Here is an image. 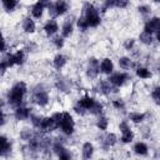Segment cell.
Masks as SVG:
<instances>
[{"mask_svg":"<svg viewBox=\"0 0 160 160\" xmlns=\"http://www.w3.org/2000/svg\"><path fill=\"white\" fill-rule=\"evenodd\" d=\"M101 24L99 9L90 1H85L81 8V15L76 20V26L80 31H86L90 28H98Z\"/></svg>","mask_w":160,"mask_h":160,"instance_id":"1","label":"cell"},{"mask_svg":"<svg viewBox=\"0 0 160 160\" xmlns=\"http://www.w3.org/2000/svg\"><path fill=\"white\" fill-rule=\"evenodd\" d=\"M28 94V85L25 81L19 80L15 84L11 85V88L9 89L8 94H6V101L10 106L16 108L19 105H21L24 102V99Z\"/></svg>","mask_w":160,"mask_h":160,"instance_id":"2","label":"cell"},{"mask_svg":"<svg viewBox=\"0 0 160 160\" xmlns=\"http://www.w3.org/2000/svg\"><path fill=\"white\" fill-rule=\"evenodd\" d=\"M52 116L58 121L59 130L64 135L70 136V135L74 134V131H75V120H74L72 115L69 111H56V112L52 114Z\"/></svg>","mask_w":160,"mask_h":160,"instance_id":"3","label":"cell"},{"mask_svg":"<svg viewBox=\"0 0 160 160\" xmlns=\"http://www.w3.org/2000/svg\"><path fill=\"white\" fill-rule=\"evenodd\" d=\"M31 99H32V102L35 105H38L39 108H45L50 102V94L48 92V90L42 85H38L32 90Z\"/></svg>","mask_w":160,"mask_h":160,"instance_id":"4","label":"cell"},{"mask_svg":"<svg viewBox=\"0 0 160 160\" xmlns=\"http://www.w3.org/2000/svg\"><path fill=\"white\" fill-rule=\"evenodd\" d=\"M46 9L49 10V14L52 18H59L65 15L69 11L70 5L66 0H55V1H51Z\"/></svg>","mask_w":160,"mask_h":160,"instance_id":"5","label":"cell"},{"mask_svg":"<svg viewBox=\"0 0 160 160\" xmlns=\"http://www.w3.org/2000/svg\"><path fill=\"white\" fill-rule=\"evenodd\" d=\"M119 130H120V141L122 144H130L132 142L135 134L130 126V124L126 120H122L119 122Z\"/></svg>","mask_w":160,"mask_h":160,"instance_id":"6","label":"cell"},{"mask_svg":"<svg viewBox=\"0 0 160 160\" xmlns=\"http://www.w3.org/2000/svg\"><path fill=\"white\" fill-rule=\"evenodd\" d=\"M85 72H86V76L90 80L96 79L99 76V74H100V61L96 58H94V56L89 58L88 59V65H86Z\"/></svg>","mask_w":160,"mask_h":160,"instance_id":"7","label":"cell"},{"mask_svg":"<svg viewBox=\"0 0 160 160\" xmlns=\"http://www.w3.org/2000/svg\"><path fill=\"white\" fill-rule=\"evenodd\" d=\"M129 78H130V76H129L126 72H124V71H116V72L110 74L109 78H108V80H109L115 88H121V86H124V85L126 84V81L129 80Z\"/></svg>","mask_w":160,"mask_h":160,"instance_id":"8","label":"cell"},{"mask_svg":"<svg viewBox=\"0 0 160 160\" xmlns=\"http://www.w3.org/2000/svg\"><path fill=\"white\" fill-rule=\"evenodd\" d=\"M31 116V109L26 105H19L16 108H14V119L16 121H25L28 119H30Z\"/></svg>","mask_w":160,"mask_h":160,"instance_id":"9","label":"cell"},{"mask_svg":"<svg viewBox=\"0 0 160 160\" xmlns=\"http://www.w3.org/2000/svg\"><path fill=\"white\" fill-rule=\"evenodd\" d=\"M52 151H54V154H55L59 159H61V160H68V159H71V158H72L71 151H70L68 148H65L64 144H61V142H59V141H56V142L52 145Z\"/></svg>","mask_w":160,"mask_h":160,"instance_id":"10","label":"cell"},{"mask_svg":"<svg viewBox=\"0 0 160 160\" xmlns=\"http://www.w3.org/2000/svg\"><path fill=\"white\" fill-rule=\"evenodd\" d=\"M116 89H118V88H115L108 79H106V80H99V82H98V85H96L98 92L101 94V95H104V96L111 95Z\"/></svg>","mask_w":160,"mask_h":160,"instance_id":"11","label":"cell"},{"mask_svg":"<svg viewBox=\"0 0 160 160\" xmlns=\"http://www.w3.org/2000/svg\"><path fill=\"white\" fill-rule=\"evenodd\" d=\"M118 142V136L115 132H106L102 138H101V148L102 150H109L110 148H112L115 144Z\"/></svg>","mask_w":160,"mask_h":160,"instance_id":"12","label":"cell"},{"mask_svg":"<svg viewBox=\"0 0 160 160\" xmlns=\"http://www.w3.org/2000/svg\"><path fill=\"white\" fill-rule=\"evenodd\" d=\"M144 30L151 34H155L156 31L160 30V18L159 16H152L148 19L144 24Z\"/></svg>","mask_w":160,"mask_h":160,"instance_id":"13","label":"cell"},{"mask_svg":"<svg viewBox=\"0 0 160 160\" xmlns=\"http://www.w3.org/2000/svg\"><path fill=\"white\" fill-rule=\"evenodd\" d=\"M21 29H22V31L25 34H29V35L34 34L36 31V22H35V20L32 18H30V16L24 18L22 21H21Z\"/></svg>","mask_w":160,"mask_h":160,"instance_id":"14","label":"cell"},{"mask_svg":"<svg viewBox=\"0 0 160 160\" xmlns=\"http://www.w3.org/2000/svg\"><path fill=\"white\" fill-rule=\"evenodd\" d=\"M95 102H96V100H95L90 94H84V95L78 100L76 104H79L84 110H86V112H89V111L91 110V108L94 106Z\"/></svg>","mask_w":160,"mask_h":160,"instance_id":"15","label":"cell"},{"mask_svg":"<svg viewBox=\"0 0 160 160\" xmlns=\"http://www.w3.org/2000/svg\"><path fill=\"white\" fill-rule=\"evenodd\" d=\"M11 149H12V144L10 139L6 135H1L0 136V156L5 158L8 154L11 152Z\"/></svg>","mask_w":160,"mask_h":160,"instance_id":"16","label":"cell"},{"mask_svg":"<svg viewBox=\"0 0 160 160\" xmlns=\"http://www.w3.org/2000/svg\"><path fill=\"white\" fill-rule=\"evenodd\" d=\"M42 30H44V32H45L48 36H54V35L60 30V28H59V24H58V21H56L55 19H50V20H48V21L44 24Z\"/></svg>","mask_w":160,"mask_h":160,"instance_id":"17","label":"cell"},{"mask_svg":"<svg viewBox=\"0 0 160 160\" xmlns=\"http://www.w3.org/2000/svg\"><path fill=\"white\" fill-rule=\"evenodd\" d=\"M114 69H115V65H114V62L110 58H104L100 61V72L101 74L110 75V74L114 72Z\"/></svg>","mask_w":160,"mask_h":160,"instance_id":"18","label":"cell"},{"mask_svg":"<svg viewBox=\"0 0 160 160\" xmlns=\"http://www.w3.org/2000/svg\"><path fill=\"white\" fill-rule=\"evenodd\" d=\"M45 9H46V6H45L41 1L38 0V1L31 6V9H30V14H31V16H32L34 19H41L42 15H44Z\"/></svg>","mask_w":160,"mask_h":160,"instance_id":"19","label":"cell"},{"mask_svg":"<svg viewBox=\"0 0 160 160\" xmlns=\"http://www.w3.org/2000/svg\"><path fill=\"white\" fill-rule=\"evenodd\" d=\"M60 31H61V36H64L65 39L66 38H70L74 34V22L71 21L70 18L65 19V21L61 25V30Z\"/></svg>","mask_w":160,"mask_h":160,"instance_id":"20","label":"cell"},{"mask_svg":"<svg viewBox=\"0 0 160 160\" xmlns=\"http://www.w3.org/2000/svg\"><path fill=\"white\" fill-rule=\"evenodd\" d=\"M95 152V146L91 141H85L81 146V155L84 159H91Z\"/></svg>","mask_w":160,"mask_h":160,"instance_id":"21","label":"cell"},{"mask_svg":"<svg viewBox=\"0 0 160 160\" xmlns=\"http://www.w3.org/2000/svg\"><path fill=\"white\" fill-rule=\"evenodd\" d=\"M132 151L139 156H145L149 154V146L144 141H136L132 146Z\"/></svg>","mask_w":160,"mask_h":160,"instance_id":"22","label":"cell"},{"mask_svg":"<svg viewBox=\"0 0 160 160\" xmlns=\"http://www.w3.org/2000/svg\"><path fill=\"white\" fill-rule=\"evenodd\" d=\"M68 62V56L64 55V54H56L52 59V66L56 69V70H61Z\"/></svg>","mask_w":160,"mask_h":160,"instance_id":"23","label":"cell"},{"mask_svg":"<svg viewBox=\"0 0 160 160\" xmlns=\"http://www.w3.org/2000/svg\"><path fill=\"white\" fill-rule=\"evenodd\" d=\"M135 75L139 78V79H142V80H148L151 78V71L149 68L146 66H142V65H138L135 68Z\"/></svg>","mask_w":160,"mask_h":160,"instance_id":"24","label":"cell"},{"mask_svg":"<svg viewBox=\"0 0 160 160\" xmlns=\"http://www.w3.org/2000/svg\"><path fill=\"white\" fill-rule=\"evenodd\" d=\"M12 59H14V64L18 66L24 65L25 60H26V54L24 49H18L16 51L12 52Z\"/></svg>","mask_w":160,"mask_h":160,"instance_id":"25","label":"cell"},{"mask_svg":"<svg viewBox=\"0 0 160 160\" xmlns=\"http://www.w3.org/2000/svg\"><path fill=\"white\" fill-rule=\"evenodd\" d=\"M118 64H119L120 69H122V70H129L131 68H136L132 59L129 58V56H120L119 60H118Z\"/></svg>","mask_w":160,"mask_h":160,"instance_id":"26","label":"cell"},{"mask_svg":"<svg viewBox=\"0 0 160 160\" xmlns=\"http://www.w3.org/2000/svg\"><path fill=\"white\" fill-rule=\"evenodd\" d=\"M154 40H155V36L151 32H148V31L144 30L139 34V41L144 45H151L154 42Z\"/></svg>","mask_w":160,"mask_h":160,"instance_id":"27","label":"cell"},{"mask_svg":"<svg viewBox=\"0 0 160 160\" xmlns=\"http://www.w3.org/2000/svg\"><path fill=\"white\" fill-rule=\"evenodd\" d=\"M146 119V114L141 111H131L129 112V120L134 124H141Z\"/></svg>","mask_w":160,"mask_h":160,"instance_id":"28","label":"cell"},{"mask_svg":"<svg viewBox=\"0 0 160 160\" xmlns=\"http://www.w3.org/2000/svg\"><path fill=\"white\" fill-rule=\"evenodd\" d=\"M95 125H96V128H98L100 131H105V130H108V128H109V119H108V116H105L104 114L99 115L98 119H96Z\"/></svg>","mask_w":160,"mask_h":160,"instance_id":"29","label":"cell"},{"mask_svg":"<svg viewBox=\"0 0 160 160\" xmlns=\"http://www.w3.org/2000/svg\"><path fill=\"white\" fill-rule=\"evenodd\" d=\"M1 5L6 12H12L18 8L19 1L18 0H1Z\"/></svg>","mask_w":160,"mask_h":160,"instance_id":"30","label":"cell"},{"mask_svg":"<svg viewBox=\"0 0 160 160\" xmlns=\"http://www.w3.org/2000/svg\"><path fill=\"white\" fill-rule=\"evenodd\" d=\"M35 134H36V132H34L31 129H22V130H20L19 136H20L21 140H24V141L28 142L29 140H31V139L35 136Z\"/></svg>","mask_w":160,"mask_h":160,"instance_id":"31","label":"cell"},{"mask_svg":"<svg viewBox=\"0 0 160 160\" xmlns=\"http://www.w3.org/2000/svg\"><path fill=\"white\" fill-rule=\"evenodd\" d=\"M89 112H90V114H92V115H96V116L101 115V114L104 112V104H102L101 101L96 100V102L94 104V106L91 108V110H90Z\"/></svg>","mask_w":160,"mask_h":160,"instance_id":"32","label":"cell"},{"mask_svg":"<svg viewBox=\"0 0 160 160\" xmlns=\"http://www.w3.org/2000/svg\"><path fill=\"white\" fill-rule=\"evenodd\" d=\"M136 10H138V12L141 15V16H149L150 14H151V8H150V5H139L138 8H136Z\"/></svg>","mask_w":160,"mask_h":160,"instance_id":"33","label":"cell"},{"mask_svg":"<svg viewBox=\"0 0 160 160\" xmlns=\"http://www.w3.org/2000/svg\"><path fill=\"white\" fill-rule=\"evenodd\" d=\"M42 118H44V116H40V115H32V114H31V116H30V121H31L32 126H34L36 130H39V128H40V125H41V122H42Z\"/></svg>","mask_w":160,"mask_h":160,"instance_id":"34","label":"cell"},{"mask_svg":"<svg viewBox=\"0 0 160 160\" xmlns=\"http://www.w3.org/2000/svg\"><path fill=\"white\" fill-rule=\"evenodd\" d=\"M52 45H54L58 50L62 49L64 45H65V38H64V36H55V38L52 39Z\"/></svg>","mask_w":160,"mask_h":160,"instance_id":"35","label":"cell"},{"mask_svg":"<svg viewBox=\"0 0 160 160\" xmlns=\"http://www.w3.org/2000/svg\"><path fill=\"white\" fill-rule=\"evenodd\" d=\"M151 98L152 100L155 101V104H158L160 106V85L155 86L152 90H151Z\"/></svg>","mask_w":160,"mask_h":160,"instance_id":"36","label":"cell"},{"mask_svg":"<svg viewBox=\"0 0 160 160\" xmlns=\"http://www.w3.org/2000/svg\"><path fill=\"white\" fill-rule=\"evenodd\" d=\"M111 105H112V108L115 109V110H125V102H124V100H121V99H114L112 101H111Z\"/></svg>","mask_w":160,"mask_h":160,"instance_id":"37","label":"cell"},{"mask_svg":"<svg viewBox=\"0 0 160 160\" xmlns=\"http://www.w3.org/2000/svg\"><path fill=\"white\" fill-rule=\"evenodd\" d=\"M135 44H136V40L134 39V38H129V39H126L125 41H124V44H122V46H124V49L125 50H132L134 48H135Z\"/></svg>","mask_w":160,"mask_h":160,"instance_id":"38","label":"cell"},{"mask_svg":"<svg viewBox=\"0 0 160 160\" xmlns=\"http://www.w3.org/2000/svg\"><path fill=\"white\" fill-rule=\"evenodd\" d=\"M112 8H115V0H104V2H102V11H106V10H110V9H112Z\"/></svg>","mask_w":160,"mask_h":160,"instance_id":"39","label":"cell"},{"mask_svg":"<svg viewBox=\"0 0 160 160\" xmlns=\"http://www.w3.org/2000/svg\"><path fill=\"white\" fill-rule=\"evenodd\" d=\"M130 4V0H115V8L118 9H126Z\"/></svg>","mask_w":160,"mask_h":160,"instance_id":"40","label":"cell"},{"mask_svg":"<svg viewBox=\"0 0 160 160\" xmlns=\"http://www.w3.org/2000/svg\"><path fill=\"white\" fill-rule=\"evenodd\" d=\"M155 40H156L158 42H160V30L155 32Z\"/></svg>","mask_w":160,"mask_h":160,"instance_id":"41","label":"cell"},{"mask_svg":"<svg viewBox=\"0 0 160 160\" xmlns=\"http://www.w3.org/2000/svg\"><path fill=\"white\" fill-rule=\"evenodd\" d=\"M39 1H41V2H42L45 6H46V8H48V6H49V4L51 2V0H39Z\"/></svg>","mask_w":160,"mask_h":160,"instance_id":"42","label":"cell"},{"mask_svg":"<svg viewBox=\"0 0 160 160\" xmlns=\"http://www.w3.org/2000/svg\"><path fill=\"white\" fill-rule=\"evenodd\" d=\"M155 4H160V0H152Z\"/></svg>","mask_w":160,"mask_h":160,"instance_id":"43","label":"cell"},{"mask_svg":"<svg viewBox=\"0 0 160 160\" xmlns=\"http://www.w3.org/2000/svg\"><path fill=\"white\" fill-rule=\"evenodd\" d=\"M159 75H160V68H159Z\"/></svg>","mask_w":160,"mask_h":160,"instance_id":"44","label":"cell"},{"mask_svg":"<svg viewBox=\"0 0 160 160\" xmlns=\"http://www.w3.org/2000/svg\"><path fill=\"white\" fill-rule=\"evenodd\" d=\"M139 1H144V0H139Z\"/></svg>","mask_w":160,"mask_h":160,"instance_id":"45","label":"cell"}]
</instances>
